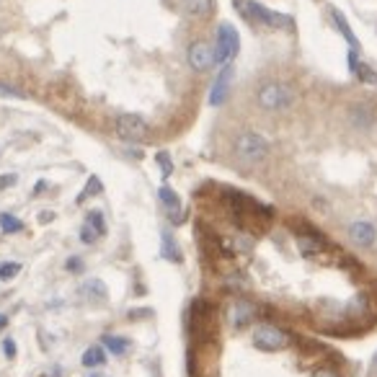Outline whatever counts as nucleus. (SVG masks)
<instances>
[{
  "label": "nucleus",
  "mask_w": 377,
  "mask_h": 377,
  "mask_svg": "<svg viewBox=\"0 0 377 377\" xmlns=\"http://www.w3.org/2000/svg\"><path fill=\"white\" fill-rule=\"evenodd\" d=\"M222 310L240 328L256 377H354L336 341L284 323L238 295H227Z\"/></svg>",
  "instance_id": "obj_1"
},
{
  "label": "nucleus",
  "mask_w": 377,
  "mask_h": 377,
  "mask_svg": "<svg viewBox=\"0 0 377 377\" xmlns=\"http://www.w3.org/2000/svg\"><path fill=\"white\" fill-rule=\"evenodd\" d=\"M271 155V142L261 135V132L246 130L240 132L233 140V158L246 168H259L269 161Z\"/></svg>",
  "instance_id": "obj_2"
},
{
  "label": "nucleus",
  "mask_w": 377,
  "mask_h": 377,
  "mask_svg": "<svg viewBox=\"0 0 377 377\" xmlns=\"http://www.w3.org/2000/svg\"><path fill=\"white\" fill-rule=\"evenodd\" d=\"M256 106L261 111H269V114H282V111H290L297 104V91L284 83V80H266L256 88Z\"/></svg>",
  "instance_id": "obj_3"
},
{
  "label": "nucleus",
  "mask_w": 377,
  "mask_h": 377,
  "mask_svg": "<svg viewBox=\"0 0 377 377\" xmlns=\"http://www.w3.org/2000/svg\"><path fill=\"white\" fill-rule=\"evenodd\" d=\"M240 52V36H238L233 23H220L215 39V62L217 65H230Z\"/></svg>",
  "instance_id": "obj_4"
},
{
  "label": "nucleus",
  "mask_w": 377,
  "mask_h": 377,
  "mask_svg": "<svg viewBox=\"0 0 377 377\" xmlns=\"http://www.w3.org/2000/svg\"><path fill=\"white\" fill-rule=\"evenodd\" d=\"M117 137L124 142H145L150 137V124L140 114H119L114 122Z\"/></svg>",
  "instance_id": "obj_5"
},
{
  "label": "nucleus",
  "mask_w": 377,
  "mask_h": 377,
  "mask_svg": "<svg viewBox=\"0 0 377 377\" xmlns=\"http://www.w3.org/2000/svg\"><path fill=\"white\" fill-rule=\"evenodd\" d=\"M240 13H243L246 19H256V21L266 23V26H271V29H292V26H295L290 16L269 11V8H264L261 3H253V0H251V3H243Z\"/></svg>",
  "instance_id": "obj_6"
},
{
  "label": "nucleus",
  "mask_w": 377,
  "mask_h": 377,
  "mask_svg": "<svg viewBox=\"0 0 377 377\" xmlns=\"http://www.w3.org/2000/svg\"><path fill=\"white\" fill-rule=\"evenodd\" d=\"M186 60H189V67L194 73H209L212 67L217 65L215 62V47L205 39H196V42L189 44L186 49Z\"/></svg>",
  "instance_id": "obj_7"
},
{
  "label": "nucleus",
  "mask_w": 377,
  "mask_h": 377,
  "mask_svg": "<svg viewBox=\"0 0 377 377\" xmlns=\"http://www.w3.org/2000/svg\"><path fill=\"white\" fill-rule=\"evenodd\" d=\"M233 76H236V67H233V65H222V73L217 76L215 86H212V91H209V104H212V106L225 104L227 93H230V83H233Z\"/></svg>",
  "instance_id": "obj_8"
},
{
  "label": "nucleus",
  "mask_w": 377,
  "mask_h": 377,
  "mask_svg": "<svg viewBox=\"0 0 377 377\" xmlns=\"http://www.w3.org/2000/svg\"><path fill=\"white\" fill-rule=\"evenodd\" d=\"M181 11L183 16H189V19L205 21V19H209L212 11H215V0H181Z\"/></svg>",
  "instance_id": "obj_9"
},
{
  "label": "nucleus",
  "mask_w": 377,
  "mask_h": 377,
  "mask_svg": "<svg viewBox=\"0 0 377 377\" xmlns=\"http://www.w3.org/2000/svg\"><path fill=\"white\" fill-rule=\"evenodd\" d=\"M78 292L86 297V300H106V284L104 282H98V279H88L83 282L80 287H78Z\"/></svg>",
  "instance_id": "obj_10"
},
{
  "label": "nucleus",
  "mask_w": 377,
  "mask_h": 377,
  "mask_svg": "<svg viewBox=\"0 0 377 377\" xmlns=\"http://www.w3.org/2000/svg\"><path fill=\"white\" fill-rule=\"evenodd\" d=\"M331 21H334V26L341 32V36H344L346 42L354 47L356 44V36H354V32H352V26H349V21H346V16L339 8H331Z\"/></svg>",
  "instance_id": "obj_11"
},
{
  "label": "nucleus",
  "mask_w": 377,
  "mask_h": 377,
  "mask_svg": "<svg viewBox=\"0 0 377 377\" xmlns=\"http://www.w3.org/2000/svg\"><path fill=\"white\" fill-rule=\"evenodd\" d=\"M106 365V352L101 349V346H88L86 352H83V367H101Z\"/></svg>",
  "instance_id": "obj_12"
},
{
  "label": "nucleus",
  "mask_w": 377,
  "mask_h": 377,
  "mask_svg": "<svg viewBox=\"0 0 377 377\" xmlns=\"http://www.w3.org/2000/svg\"><path fill=\"white\" fill-rule=\"evenodd\" d=\"M104 346H106L111 354H127L130 352V341L127 339H122V336H104Z\"/></svg>",
  "instance_id": "obj_13"
},
{
  "label": "nucleus",
  "mask_w": 377,
  "mask_h": 377,
  "mask_svg": "<svg viewBox=\"0 0 377 377\" xmlns=\"http://www.w3.org/2000/svg\"><path fill=\"white\" fill-rule=\"evenodd\" d=\"M0 230L3 233H21L23 230V222L19 220V217H13V215H0Z\"/></svg>",
  "instance_id": "obj_14"
},
{
  "label": "nucleus",
  "mask_w": 377,
  "mask_h": 377,
  "mask_svg": "<svg viewBox=\"0 0 377 377\" xmlns=\"http://www.w3.org/2000/svg\"><path fill=\"white\" fill-rule=\"evenodd\" d=\"M86 222L93 230H96L98 236H106V220H104V215L98 212V209H93V212H88V217H86Z\"/></svg>",
  "instance_id": "obj_15"
},
{
  "label": "nucleus",
  "mask_w": 377,
  "mask_h": 377,
  "mask_svg": "<svg viewBox=\"0 0 377 377\" xmlns=\"http://www.w3.org/2000/svg\"><path fill=\"white\" fill-rule=\"evenodd\" d=\"M354 76L359 78V80H365V83H369V86H377V73L372 70L369 65H365V62H359L354 70Z\"/></svg>",
  "instance_id": "obj_16"
},
{
  "label": "nucleus",
  "mask_w": 377,
  "mask_h": 377,
  "mask_svg": "<svg viewBox=\"0 0 377 377\" xmlns=\"http://www.w3.org/2000/svg\"><path fill=\"white\" fill-rule=\"evenodd\" d=\"M96 192H101V181H98V176H91V179H88V186L80 192V196H78V202H86L88 196H93Z\"/></svg>",
  "instance_id": "obj_17"
},
{
  "label": "nucleus",
  "mask_w": 377,
  "mask_h": 377,
  "mask_svg": "<svg viewBox=\"0 0 377 377\" xmlns=\"http://www.w3.org/2000/svg\"><path fill=\"white\" fill-rule=\"evenodd\" d=\"M19 271H21V264H16V261H8V264H0V279H3V282L13 279V277H16Z\"/></svg>",
  "instance_id": "obj_18"
},
{
  "label": "nucleus",
  "mask_w": 377,
  "mask_h": 377,
  "mask_svg": "<svg viewBox=\"0 0 377 377\" xmlns=\"http://www.w3.org/2000/svg\"><path fill=\"white\" fill-rule=\"evenodd\" d=\"M98 238H101V236H98L96 230L88 225V222H83V227H80V240H83L86 246H91V243H96Z\"/></svg>",
  "instance_id": "obj_19"
},
{
  "label": "nucleus",
  "mask_w": 377,
  "mask_h": 377,
  "mask_svg": "<svg viewBox=\"0 0 377 377\" xmlns=\"http://www.w3.org/2000/svg\"><path fill=\"white\" fill-rule=\"evenodd\" d=\"M163 243H165V256H168V259H181V256H179V253H176V246H173V238H171V233H163Z\"/></svg>",
  "instance_id": "obj_20"
},
{
  "label": "nucleus",
  "mask_w": 377,
  "mask_h": 377,
  "mask_svg": "<svg viewBox=\"0 0 377 377\" xmlns=\"http://www.w3.org/2000/svg\"><path fill=\"white\" fill-rule=\"evenodd\" d=\"M158 165L163 168V173H165V176L171 173V158H168V152H158Z\"/></svg>",
  "instance_id": "obj_21"
},
{
  "label": "nucleus",
  "mask_w": 377,
  "mask_h": 377,
  "mask_svg": "<svg viewBox=\"0 0 377 377\" xmlns=\"http://www.w3.org/2000/svg\"><path fill=\"white\" fill-rule=\"evenodd\" d=\"M16 181H19L16 173H5V176H0V189H8V186H13Z\"/></svg>",
  "instance_id": "obj_22"
},
{
  "label": "nucleus",
  "mask_w": 377,
  "mask_h": 377,
  "mask_svg": "<svg viewBox=\"0 0 377 377\" xmlns=\"http://www.w3.org/2000/svg\"><path fill=\"white\" fill-rule=\"evenodd\" d=\"M365 377H377V349H375V354H372V359H369V365H367Z\"/></svg>",
  "instance_id": "obj_23"
},
{
  "label": "nucleus",
  "mask_w": 377,
  "mask_h": 377,
  "mask_svg": "<svg viewBox=\"0 0 377 377\" xmlns=\"http://www.w3.org/2000/svg\"><path fill=\"white\" fill-rule=\"evenodd\" d=\"M356 65H359V52H356V49H349V70L354 73Z\"/></svg>",
  "instance_id": "obj_24"
},
{
  "label": "nucleus",
  "mask_w": 377,
  "mask_h": 377,
  "mask_svg": "<svg viewBox=\"0 0 377 377\" xmlns=\"http://www.w3.org/2000/svg\"><path fill=\"white\" fill-rule=\"evenodd\" d=\"M3 352H5V356H16V344H13L11 339L3 341Z\"/></svg>",
  "instance_id": "obj_25"
},
{
  "label": "nucleus",
  "mask_w": 377,
  "mask_h": 377,
  "mask_svg": "<svg viewBox=\"0 0 377 377\" xmlns=\"http://www.w3.org/2000/svg\"><path fill=\"white\" fill-rule=\"evenodd\" d=\"M67 269H70V271H80V269H83V261H80V259H70V261H67Z\"/></svg>",
  "instance_id": "obj_26"
},
{
  "label": "nucleus",
  "mask_w": 377,
  "mask_h": 377,
  "mask_svg": "<svg viewBox=\"0 0 377 377\" xmlns=\"http://www.w3.org/2000/svg\"><path fill=\"white\" fill-rule=\"evenodd\" d=\"M5 325H8V318H5V315H0V331H3Z\"/></svg>",
  "instance_id": "obj_27"
}]
</instances>
